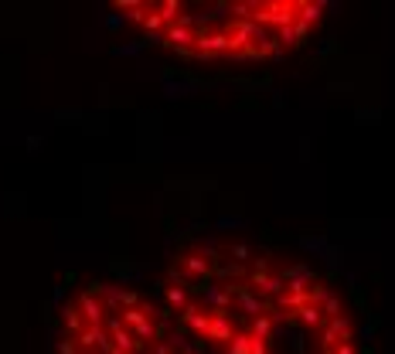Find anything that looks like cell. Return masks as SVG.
I'll return each mask as SVG.
<instances>
[{
  "mask_svg": "<svg viewBox=\"0 0 395 354\" xmlns=\"http://www.w3.org/2000/svg\"><path fill=\"white\" fill-rule=\"evenodd\" d=\"M157 303L205 354H361L344 286L307 256L266 242L178 249Z\"/></svg>",
  "mask_w": 395,
  "mask_h": 354,
  "instance_id": "obj_1",
  "label": "cell"
},
{
  "mask_svg": "<svg viewBox=\"0 0 395 354\" xmlns=\"http://www.w3.org/2000/svg\"><path fill=\"white\" fill-rule=\"evenodd\" d=\"M143 38L195 62H270L304 48L327 21L317 0L184 4L143 0L116 7Z\"/></svg>",
  "mask_w": 395,
  "mask_h": 354,
  "instance_id": "obj_2",
  "label": "cell"
},
{
  "mask_svg": "<svg viewBox=\"0 0 395 354\" xmlns=\"http://www.w3.org/2000/svg\"><path fill=\"white\" fill-rule=\"evenodd\" d=\"M58 354H205L143 293L92 279L58 317Z\"/></svg>",
  "mask_w": 395,
  "mask_h": 354,
  "instance_id": "obj_3",
  "label": "cell"
}]
</instances>
